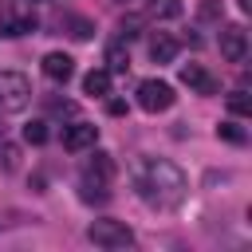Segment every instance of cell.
<instances>
[{
	"label": "cell",
	"instance_id": "cell-1",
	"mask_svg": "<svg viewBox=\"0 0 252 252\" xmlns=\"http://www.w3.org/2000/svg\"><path fill=\"white\" fill-rule=\"evenodd\" d=\"M134 189H138V197L146 205L169 209V205H177L185 197L189 181H185V173L173 161H165V158H142L134 165Z\"/></svg>",
	"mask_w": 252,
	"mask_h": 252
},
{
	"label": "cell",
	"instance_id": "cell-2",
	"mask_svg": "<svg viewBox=\"0 0 252 252\" xmlns=\"http://www.w3.org/2000/svg\"><path fill=\"white\" fill-rule=\"evenodd\" d=\"M114 177V158L110 154H91V161L83 165V177H79V189H83V201H106V185Z\"/></svg>",
	"mask_w": 252,
	"mask_h": 252
},
{
	"label": "cell",
	"instance_id": "cell-3",
	"mask_svg": "<svg viewBox=\"0 0 252 252\" xmlns=\"http://www.w3.org/2000/svg\"><path fill=\"white\" fill-rule=\"evenodd\" d=\"M32 102V83L20 71H0V114H20Z\"/></svg>",
	"mask_w": 252,
	"mask_h": 252
},
{
	"label": "cell",
	"instance_id": "cell-4",
	"mask_svg": "<svg viewBox=\"0 0 252 252\" xmlns=\"http://www.w3.org/2000/svg\"><path fill=\"white\" fill-rule=\"evenodd\" d=\"M87 240L98 244V248H126V244H134V228H130L126 220H110V217H102V220H91Z\"/></svg>",
	"mask_w": 252,
	"mask_h": 252
},
{
	"label": "cell",
	"instance_id": "cell-5",
	"mask_svg": "<svg viewBox=\"0 0 252 252\" xmlns=\"http://www.w3.org/2000/svg\"><path fill=\"white\" fill-rule=\"evenodd\" d=\"M28 32H35V12L24 8L20 0H0V35L16 39V35H28Z\"/></svg>",
	"mask_w": 252,
	"mask_h": 252
},
{
	"label": "cell",
	"instance_id": "cell-6",
	"mask_svg": "<svg viewBox=\"0 0 252 252\" xmlns=\"http://www.w3.org/2000/svg\"><path fill=\"white\" fill-rule=\"evenodd\" d=\"M173 102H177V94H173L169 83H161V79H142V83H138V106H142L146 114H161V110H169Z\"/></svg>",
	"mask_w": 252,
	"mask_h": 252
},
{
	"label": "cell",
	"instance_id": "cell-7",
	"mask_svg": "<svg viewBox=\"0 0 252 252\" xmlns=\"http://www.w3.org/2000/svg\"><path fill=\"white\" fill-rule=\"evenodd\" d=\"M217 43H220V55H224L228 63H244V59H248V32H244L240 24H224Z\"/></svg>",
	"mask_w": 252,
	"mask_h": 252
},
{
	"label": "cell",
	"instance_id": "cell-8",
	"mask_svg": "<svg viewBox=\"0 0 252 252\" xmlns=\"http://www.w3.org/2000/svg\"><path fill=\"white\" fill-rule=\"evenodd\" d=\"M94 142H98V126H91V122H71V126H63V150L83 154V150H94Z\"/></svg>",
	"mask_w": 252,
	"mask_h": 252
},
{
	"label": "cell",
	"instance_id": "cell-9",
	"mask_svg": "<svg viewBox=\"0 0 252 252\" xmlns=\"http://www.w3.org/2000/svg\"><path fill=\"white\" fill-rule=\"evenodd\" d=\"M181 83H185L193 94H217V91H220L217 75H209L201 63H185V67H181Z\"/></svg>",
	"mask_w": 252,
	"mask_h": 252
},
{
	"label": "cell",
	"instance_id": "cell-10",
	"mask_svg": "<svg viewBox=\"0 0 252 252\" xmlns=\"http://www.w3.org/2000/svg\"><path fill=\"white\" fill-rule=\"evenodd\" d=\"M177 51H181V39L173 32H154L150 35V59L154 63H173Z\"/></svg>",
	"mask_w": 252,
	"mask_h": 252
},
{
	"label": "cell",
	"instance_id": "cell-11",
	"mask_svg": "<svg viewBox=\"0 0 252 252\" xmlns=\"http://www.w3.org/2000/svg\"><path fill=\"white\" fill-rule=\"evenodd\" d=\"M43 75H47L51 83H67V79L75 75V59H71L67 51H47V55H43Z\"/></svg>",
	"mask_w": 252,
	"mask_h": 252
},
{
	"label": "cell",
	"instance_id": "cell-12",
	"mask_svg": "<svg viewBox=\"0 0 252 252\" xmlns=\"http://www.w3.org/2000/svg\"><path fill=\"white\" fill-rule=\"evenodd\" d=\"M185 12L181 0H146V16L150 20H177Z\"/></svg>",
	"mask_w": 252,
	"mask_h": 252
},
{
	"label": "cell",
	"instance_id": "cell-13",
	"mask_svg": "<svg viewBox=\"0 0 252 252\" xmlns=\"http://www.w3.org/2000/svg\"><path fill=\"white\" fill-rule=\"evenodd\" d=\"M83 91H87V94H94V98L110 94V71H106V67H94V71L83 79Z\"/></svg>",
	"mask_w": 252,
	"mask_h": 252
},
{
	"label": "cell",
	"instance_id": "cell-14",
	"mask_svg": "<svg viewBox=\"0 0 252 252\" xmlns=\"http://www.w3.org/2000/svg\"><path fill=\"white\" fill-rule=\"evenodd\" d=\"M59 28H71L67 35H75V39H91L94 35V24L83 20V16H59Z\"/></svg>",
	"mask_w": 252,
	"mask_h": 252
},
{
	"label": "cell",
	"instance_id": "cell-15",
	"mask_svg": "<svg viewBox=\"0 0 252 252\" xmlns=\"http://www.w3.org/2000/svg\"><path fill=\"white\" fill-rule=\"evenodd\" d=\"M224 102H228V110H232L236 118H248V114H252V98H248V91H244V87L228 91V94H224Z\"/></svg>",
	"mask_w": 252,
	"mask_h": 252
},
{
	"label": "cell",
	"instance_id": "cell-16",
	"mask_svg": "<svg viewBox=\"0 0 252 252\" xmlns=\"http://www.w3.org/2000/svg\"><path fill=\"white\" fill-rule=\"evenodd\" d=\"M126 67H130V55H126V47H122V43H110V47H106V71H110V75H114V71L122 75Z\"/></svg>",
	"mask_w": 252,
	"mask_h": 252
},
{
	"label": "cell",
	"instance_id": "cell-17",
	"mask_svg": "<svg viewBox=\"0 0 252 252\" xmlns=\"http://www.w3.org/2000/svg\"><path fill=\"white\" fill-rule=\"evenodd\" d=\"M217 138H224V142H232V146H244V142H248V134H244L236 122H220V126H217Z\"/></svg>",
	"mask_w": 252,
	"mask_h": 252
},
{
	"label": "cell",
	"instance_id": "cell-18",
	"mask_svg": "<svg viewBox=\"0 0 252 252\" xmlns=\"http://www.w3.org/2000/svg\"><path fill=\"white\" fill-rule=\"evenodd\" d=\"M24 142L43 146V142H47V122H28V126H24Z\"/></svg>",
	"mask_w": 252,
	"mask_h": 252
},
{
	"label": "cell",
	"instance_id": "cell-19",
	"mask_svg": "<svg viewBox=\"0 0 252 252\" xmlns=\"http://www.w3.org/2000/svg\"><path fill=\"white\" fill-rule=\"evenodd\" d=\"M16 158H20V150L12 146V142H4L0 138V169L8 173V169H16Z\"/></svg>",
	"mask_w": 252,
	"mask_h": 252
},
{
	"label": "cell",
	"instance_id": "cell-20",
	"mask_svg": "<svg viewBox=\"0 0 252 252\" xmlns=\"http://www.w3.org/2000/svg\"><path fill=\"white\" fill-rule=\"evenodd\" d=\"M197 16H201V20H220V0H205V4L197 8Z\"/></svg>",
	"mask_w": 252,
	"mask_h": 252
},
{
	"label": "cell",
	"instance_id": "cell-21",
	"mask_svg": "<svg viewBox=\"0 0 252 252\" xmlns=\"http://www.w3.org/2000/svg\"><path fill=\"white\" fill-rule=\"evenodd\" d=\"M55 114H75V102H51Z\"/></svg>",
	"mask_w": 252,
	"mask_h": 252
},
{
	"label": "cell",
	"instance_id": "cell-22",
	"mask_svg": "<svg viewBox=\"0 0 252 252\" xmlns=\"http://www.w3.org/2000/svg\"><path fill=\"white\" fill-rule=\"evenodd\" d=\"M106 110H110V114H126V102H122V98H110Z\"/></svg>",
	"mask_w": 252,
	"mask_h": 252
}]
</instances>
